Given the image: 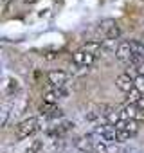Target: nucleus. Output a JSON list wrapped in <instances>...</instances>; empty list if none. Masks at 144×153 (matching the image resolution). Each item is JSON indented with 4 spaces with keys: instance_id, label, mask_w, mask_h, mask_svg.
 <instances>
[{
    "instance_id": "17",
    "label": "nucleus",
    "mask_w": 144,
    "mask_h": 153,
    "mask_svg": "<svg viewBox=\"0 0 144 153\" xmlns=\"http://www.w3.org/2000/svg\"><path fill=\"white\" fill-rule=\"evenodd\" d=\"M43 58H45V59H54V58H58V54L49 51V52H45V54H43Z\"/></svg>"
},
{
    "instance_id": "8",
    "label": "nucleus",
    "mask_w": 144,
    "mask_h": 153,
    "mask_svg": "<svg viewBox=\"0 0 144 153\" xmlns=\"http://www.w3.org/2000/svg\"><path fill=\"white\" fill-rule=\"evenodd\" d=\"M139 106L137 105H133V103H124L121 108H119V117L121 119H133V121H137V117H139Z\"/></svg>"
},
{
    "instance_id": "14",
    "label": "nucleus",
    "mask_w": 144,
    "mask_h": 153,
    "mask_svg": "<svg viewBox=\"0 0 144 153\" xmlns=\"http://www.w3.org/2000/svg\"><path fill=\"white\" fill-rule=\"evenodd\" d=\"M9 115H11V105H4V106H2V121H0V124H2V126L7 124Z\"/></svg>"
},
{
    "instance_id": "5",
    "label": "nucleus",
    "mask_w": 144,
    "mask_h": 153,
    "mask_svg": "<svg viewBox=\"0 0 144 153\" xmlns=\"http://www.w3.org/2000/svg\"><path fill=\"white\" fill-rule=\"evenodd\" d=\"M67 96H68V88L67 87H63V88H52V87H49L43 92V103L45 105H58Z\"/></svg>"
},
{
    "instance_id": "2",
    "label": "nucleus",
    "mask_w": 144,
    "mask_h": 153,
    "mask_svg": "<svg viewBox=\"0 0 144 153\" xmlns=\"http://www.w3.org/2000/svg\"><path fill=\"white\" fill-rule=\"evenodd\" d=\"M115 58H117L119 61H122L124 65H128V68H131V67H135L137 63H140V61L135 58L130 42H119V43H117V47H115Z\"/></svg>"
},
{
    "instance_id": "4",
    "label": "nucleus",
    "mask_w": 144,
    "mask_h": 153,
    "mask_svg": "<svg viewBox=\"0 0 144 153\" xmlns=\"http://www.w3.org/2000/svg\"><path fill=\"white\" fill-rule=\"evenodd\" d=\"M97 31L101 33V36H103L105 42H115L121 36V29H119V25H117L115 20H103L99 24Z\"/></svg>"
},
{
    "instance_id": "3",
    "label": "nucleus",
    "mask_w": 144,
    "mask_h": 153,
    "mask_svg": "<svg viewBox=\"0 0 144 153\" xmlns=\"http://www.w3.org/2000/svg\"><path fill=\"white\" fill-rule=\"evenodd\" d=\"M40 130V121L36 117H29V119H24L16 124L15 128V133L18 139H29L31 135H34L36 131Z\"/></svg>"
},
{
    "instance_id": "20",
    "label": "nucleus",
    "mask_w": 144,
    "mask_h": 153,
    "mask_svg": "<svg viewBox=\"0 0 144 153\" xmlns=\"http://www.w3.org/2000/svg\"><path fill=\"white\" fill-rule=\"evenodd\" d=\"M25 4H34V2H38V0H24Z\"/></svg>"
},
{
    "instance_id": "12",
    "label": "nucleus",
    "mask_w": 144,
    "mask_h": 153,
    "mask_svg": "<svg viewBox=\"0 0 144 153\" xmlns=\"http://www.w3.org/2000/svg\"><path fill=\"white\" fill-rule=\"evenodd\" d=\"M18 88H20L18 79H15V78H7V83H6V94H7V96H15V94L18 92Z\"/></svg>"
},
{
    "instance_id": "11",
    "label": "nucleus",
    "mask_w": 144,
    "mask_h": 153,
    "mask_svg": "<svg viewBox=\"0 0 144 153\" xmlns=\"http://www.w3.org/2000/svg\"><path fill=\"white\" fill-rule=\"evenodd\" d=\"M70 128H74V123H70V121H61L59 124H56L54 130H50V135H61V133L68 131Z\"/></svg>"
},
{
    "instance_id": "1",
    "label": "nucleus",
    "mask_w": 144,
    "mask_h": 153,
    "mask_svg": "<svg viewBox=\"0 0 144 153\" xmlns=\"http://www.w3.org/2000/svg\"><path fill=\"white\" fill-rule=\"evenodd\" d=\"M105 51L103 40H90L87 43H83L76 52H74V63L81 68H87L90 65L96 63V59L101 56V52Z\"/></svg>"
},
{
    "instance_id": "18",
    "label": "nucleus",
    "mask_w": 144,
    "mask_h": 153,
    "mask_svg": "<svg viewBox=\"0 0 144 153\" xmlns=\"http://www.w3.org/2000/svg\"><path fill=\"white\" fill-rule=\"evenodd\" d=\"M76 153H96V151H92V149H88V148H81V149H78Z\"/></svg>"
},
{
    "instance_id": "9",
    "label": "nucleus",
    "mask_w": 144,
    "mask_h": 153,
    "mask_svg": "<svg viewBox=\"0 0 144 153\" xmlns=\"http://www.w3.org/2000/svg\"><path fill=\"white\" fill-rule=\"evenodd\" d=\"M40 114L43 117H49V119H56V117H61V108L58 105H42L40 108Z\"/></svg>"
},
{
    "instance_id": "10",
    "label": "nucleus",
    "mask_w": 144,
    "mask_h": 153,
    "mask_svg": "<svg viewBox=\"0 0 144 153\" xmlns=\"http://www.w3.org/2000/svg\"><path fill=\"white\" fill-rule=\"evenodd\" d=\"M130 45H131V49H133L135 58H137L140 63H144V43H140V42H137V40H130Z\"/></svg>"
},
{
    "instance_id": "16",
    "label": "nucleus",
    "mask_w": 144,
    "mask_h": 153,
    "mask_svg": "<svg viewBox=\"0 0 144 153\" xmlns=\"http://www.w3.org/2000/svg\"><path fill=\"white\" fill-rule=\"evenodd\" d=\"M40 148H42V142H40V140H34V142H33V144L25 149V153H36Z\"/></svg>"
},
{
    "instance_id": "6",
    "label": "nucleus",
    "mask_w": 144,
    "mask_h": 153,
    "mask_svg": "<svg viewBox=\"0 0 144 153\" xmlns=\"http://www.w3.org/2000/svg\"><path fill=\"white\" fill-rule=\"evenodd\" d=\"M67 81H68V74L65 70H50L47 74V83L52 88H63L67 87Z\"/></svg>"
},
{
    "instance_id": "15",
    "label": "nucleus",
    "mask_w": 144,
    "mask_h": 153,
    "mask_svg": "<svg viewBox=\"0 0 144 153\" xmlns=\"http://www.w3.org/2000/svg\"><path fill=\"white\" fill-rule=\"evenodd\" d=\"M135 88H137L139 92H142V94H144V74L135 76Z\"/></svg>"
},
{
    "instance_id": "19",
    "label": "nucleus",
    "mask_w": 144,
    "mask_h": 153,
    "mask_svg": "<svg viewBox=\"0 0 144 153\" xmlns=\"http://www.w3.org/2000/svg\"><path fill=\"white\" fill-rule=\"evenodd\" d=\"M137 106H139V110H144V96L140 97V101L137 103Z\"/></svg>"
},
{
    "instance_id": "13",
    "label": "nucleus",
    "mask_w": 144,
    "mask_h": 153,
    "mask_svg": "<svg viewBox=\"0 0 144 153\" xmlns=\"http://www.w3.org/2000/svg\"><path fill=\"white\" fill-rule=\"evenodd\" d=\"M144 94L142 92H139L137 88H133L130 94H126V103H133V105H137L139 101H140V97H142Z\"/></svg>"
},
{
    "instance_id": "7",
    "label": "nucleus",
    "mask_w": 144,
    "mask_h": 153,
    "mask_svg": "<svg viewBox=\"0 0 144 153\" xmlns=\"http://www.w3.org/2000/svg\"><path fill=\"white\" fill-rule=\"evenodd\" d=\"M115 85H117V88L121 92L130 94L135 88V78H133L130 72H122V74H119L117 78H115Z\"/></svg>"
}]
</instances>
